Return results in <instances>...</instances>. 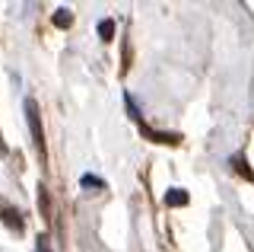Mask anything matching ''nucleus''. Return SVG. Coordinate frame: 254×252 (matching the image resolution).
<instances>
[{
  "instance_id": "0eeeda50",
  "label": "nucleus",
  "mask_w": 254,
  "mask_h": 252,
  "mask_svg": "<svg viewBox=\"0 0 254 252\" xmlns=\"http://www.w3.org/2000/svg\"><path fill=\"white\" fill-rule=\"evenodd\" d=\"M232 163H235V172H242V176H248V179H251V182H254V172L248 169V163H245V160H242V156H235V160H232Z\"/></svg>"
},
{
  "instance_id": "f257e3e1",
  "label": "nucleus",
  "mask_w": 254,
  "mask_h": 252,
  "mask_svg": "<svg viewBox=\"0 0 254 252\" xmlns=\"http://www.w3.org/2000/svg\"><path fill=\"white\" fill-rule=\"evenodd\" d=\"M26 118H29L32 140H35V147L42 150V147H45V134H42V118H38V102L35 99H26Z\"/></svg>"
},
{
  "instance_id": "6e6552de",
  "label": "nucleus",
  "mask_w": 254,
  "mask_h": 252,
  "mask_svg": "<svg viewBox=\"0 0 254 252\" xmlns=\"http://www.w3.org/2000/svg\"><path fill=\"white\" fill-rule=\"evenodd\" d=\"M79 182H83V188H105V182H102L99 176H83Z\"/></svg>"
},
{
  "instance_id": "1a4fd4ad",
  "label": "nucleus",
  "mask_w": 254,
  "mask_h": 252,
  "mask_svg": "<svg viewBox=\"0 0 254 252\" xmlns=\"http://www.w3.org/2000/svg\"><path fill=\"white\" fill-rule=\"evenodd\" d=\"M35 252H51V240H48V236H38V246H35Z\"/></svg>"
},
{
  "instance_id": "f03ea898",
  "label": "nucleus",
  "mask_w": 254,
  "mask_h": 252,
  "mask_svg": "<svg viewBox=\"0 0 254 252\" xmlns=\"http://www.w3.org/2000/svg\"><path fill=\"white\" fill-rule=\"evenodd\" d=\"M165 204H169V208H185V204H188V192H185V188H169V192H165Z\"/></svg>"
},
{
  "instance_id": "423d86ee",
  "label": "nucleus",
  "mask_w": 254,
  "mask_h": 252,
  "mask_svg": "<svg viewBox=\"0 0 254 252\" xmlns=\"http://www.w3.org/2000/svg\"><path fill=\"white\" fill-rule=\"evenodd\" d=\"M70 22H73V13H70V10H58V13H54V26H58V29H67Z\"/></svg>"
},
{
  "instance_id": "9b49d317",
  "label": "nucleus",
  "mask_w": 254,
  "mask_h": 252,
  "mask_svg": "<svg viewBox=\"0 0 254 252\" xmlns=\"http://www.w3.org/2000/svg\"><path fill=\"white\" fill-rule=\"evenodd\" d=\"M0 153H6V144H3V134H0Z\"/></svg>"
},
{
  "instance_id": "7ed1b4c3",
  "label": "nucleus",
  "mask_w": 254,
  "mask_h": 252,
  "mask_svg": "<svg viewBox=\"0 0 254 252\" xmlns=\"http://www.w3.org/2000/svg\"><path fill=\"white\" fill-rule=\"evenodd\" d=\"M0 217L6 220V227H13L16 233L22 230V220H19V211H13V208H6V204H0Z\"/></svg>"
},
{
  "instance_id": "9d476101",
  "label": "nucleus",
  "mask_w": 254,
  "mask_h": 252,
  "mask_svg": "<svg viewBox=\"0 0 254 252\" xmlns=\"http://www.w3.org/2000/svg\"><path fill=\"white\" fill-rule=\"evenodd\" d=\"M127 112H130L133 118H137V122H140V118H143V115H140V109L133 106V99H130V96H127Z\"/></svg>"
},
{
  "instance_id": "39448f33",
  "label": "nucleus",
  "mask_w": 254,
  "mask_h": 252,
  "mask_svg": "<svg viewBox=\"0 0 254 252\" xmlns=\"http://www.w3.org/2000/svg\"><path fill=\"white\" fill-rule=\"evenodd\" d=\"M99 35H102V42H111V38H115V22H111V19H102L99 22Z\"/></svg>"
},
{
  "instance_id": "20e7f679",
  "label": "nucleus",
  "mask_w": 254,
  "mask_h": 252,
  "mask_svg": "<svg viewBox=\"0 0 254 252\" xmlns=\"http://www.w3.org/2000/svg\"><path fill=\"white\" fill-rule=\"evenodd\" d=\"M143 134L153 137L156 144H178V134H162V131H153V128H146V125H143Z\"/></svg>"
}]
</instances>
